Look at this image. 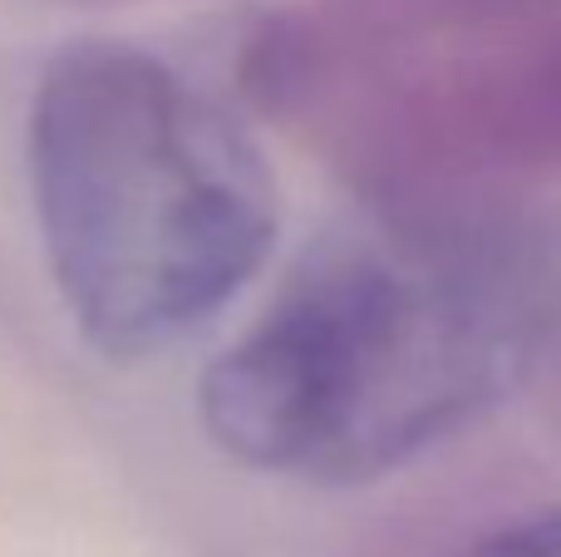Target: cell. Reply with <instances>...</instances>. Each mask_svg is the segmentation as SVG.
Listing matches in <instances>:
<instances>
[{"label":"cell","instance_id":"obj_5","mask_svg":"<svg viewBox=\"0 0 561 557\" xmlns=\"http://www.w3.org/2000/svg\"><path fill=\"white\" fill-rule=\"evenodd\" d=\"M542 371H547V405H552V420L561 430V326H557V341H552V351H547Z\"/></svg>","mask_w":561,"mask_h":557},{"label":"cell","instance_id":"obj_2","mask_svg":"<svg viewBox=\"0 0 561 557\" xmlns=\"http://www.w3.org/2000/svg\"><path fill=\"white\" fill-rule=\"evenodd\" d=\"M30 197L59 302L108 361L197 336L280 237V183L242 118L124 39H79L39 75Z\"/></svg>","mask_w":561,"mask_h":557},{"label":"cell","instance_id":"obj_3","mask_svg":"<svg viewBox=\"0 0 561 557\" xmlns=\"http://www.w3.org/2000/svg\"><path fill=\"white\" fill-rule=\"evenodd\" d=\"M325 138L365 197L561 178V15L424 75L375 59Z\"/></svg>","mask_w":561,"mask_h":557},{"label":"cell","instance_id":"obj_4","mask_svg":"<svg viewBox=\"0 0 561 557\" xmlns=\"http://www.w3.org/2000/svg\"><path fill=\"white\" fill-rule=\"evenodd\" d=\"M438 557H561V509L527 513L517 523H503L493 533H478L463 548H448Z\"/></svg>","mask_w":561,"mask_h":557},{"label":"cell","instance_id":"obj_1","mask_svg":"<svg viewBox=\"0 0 561 557\" xmlns=\"http://www.w3.org/2000/svg\"><path fill=\"white\" fill-rule=\"evenodd\" d=\"M557 326L561 217L513 183L379 193L207 365L197 414L242 469L375 484L523 390Z\"/></svg>","mask_w":561,"mask_h":557}]
</instances>
